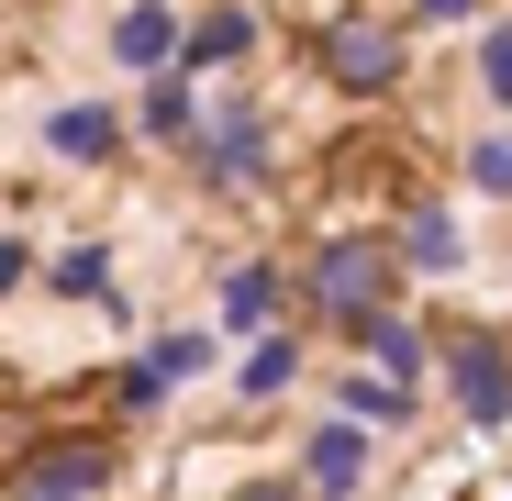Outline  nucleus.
I'll use <instances>...</instances> for the list:
<instances>
[{
  "label": "nucleus",
  "mask_w": 512,
  "mask_h": 501,
  "mask_svg": "<svg viewBox=\"0 0 512 501\" xmlns=\"http://www.w3.org/2000/svg\"><path fill=\"white\" fill-rule=\"evenodd\" d=\"M412 12H423V23H468L479 0H412Z\"/></svg>",
  "instance_id": "22"
},
{
  "label": "nucleus",
  "mask_w": 512,
  "mask_h": 501,
  "mask_svg": "<svg viewBox=\"0 0 512 501\" xmlns=\"http://www.w3.org/2000/svg\"><path fill=\"white\" fill-rule=\"evenodd\" d=\"M212 179H256V112H223V134H201Z\"/></svg>",
  "instance_id": "15"
},
{
  "label": "nucleus",
  "mask_w": 512,
  "mask_h": 501,
  "mask_svg": "<svg viewBox=\"0 0 512 501\" xmlns=\"http://www.w3.org/2000/svg\"><path fill=\"white\" fill-rule=\"evenodd\" d=\"M446 390H457V412L479 435L512 424V346H501V334H457V346H446Z\"/></svg>",
  "instance_id": "3"
},
{
  "label": "nucleus",
  "mask_w": 512,
  "mask_h": 501,
  "mask_svg": "<svg viewBox=\"0 0 512 501\" xmlns=\"http://www.w3.org/2000/svg\"><path fill=\"white\" fill-rule=\"evenodd\" d=\"M301 479H312L323 501H357V490H368V424H346V412L312 424V435H301Z\"/></svg>",
  "instance_id": "6"
},
{
  "label": "nucleus",
  "mask_w": 512,
  "mask_h": 501,
  "mask_svg": "<svg viewBox=\"0 0 512 501\" xmlns=\"http://www.w3.org/2000/svg\"><path fill=\"white\" fill-rule=\"evenodd\" d=\"M145 368H156L167 390H179V379H201V368H212V334H167V346H156Z\"/></svg>",
  "instance_id": "18"
},
{
  "label": "nucleus",
  "mask_w": 512,
  "mask_h": 501,
  "mask_svg": "<svg viewBox=\"0 0 512 501\" xmlns=\"http://www.w3.org/2000/svg\"><path fill=\"white\" fill-rule=\"evenodd\" d=\"M357 334H368V357H379V379H401V390H412V379H423V334H412V323H401V312H368V323H357Z\"/></svg>",
  "instance_id": "13"
},
{
  "label": "nucleus",
  "mask_w": 512,
  "mask_h": 501,
  "mask_svg": "<svg viewBox=\"0 0 512 501\" xmlns=\"http://www.w3.org/2000/svg\"><path fill=\"white\" fill-rule=\"evenodd\" d=\"M290 379H301V334H256L245 368H234V390H245V401H279Z\"/></svg>",
  "instance_id": "12"
},
{
  "label": "nucleus",
  "mask_w": 512,
  "mask_h": 501,
  "mask_svg": "<svg viewBox=\"0 0 512 501\" xmlns=\"http://www.w3.org/2000/svg\"><path fill=\"white\" fill-rule=\"evenodd\" d=\"M56 301H112V245H67V257L45 268Z\"/></svg>",
  "instance_id": "14"
},
{
  "label": "nucleus",
  "mask_w": 512,
  "mask_h": 501,
  "mask_svg": "<svg viewBox=\"0 0 512 501\" xmlns=\"http://www.w3.org/2000/svg\"><path fill=\"white\" fill-rule=\"evenodd\" d=\"M156 145H190L201 134V101H190V67H167V78H145V112H134Z\"/></svg>",
  "instance_id": "10"
},
{
  "label": "nucleus",
  "mask_w": 512,
  "mask_h": 501,
  "mask_svg": "<svg viewBox=\"0 0 512 501\" xmlns=\"http://www.w3.org/2000/svg\"><path fill=\"white\" fill-rule=\"evenodd\" d=\"M457 245H468V234H457L446 201H412V212H401V257H412V268H457Z\"/></svg>",
  "instance_id": "11"
},
{
  "label": "nucleus",
  "mask_w": 512,
  "mask_h": 501,
  "mask_svg": "<svg viewBox=\"0 0 512 501\" xmlns=\"http://www.w3.org/2000/svg\"><path fill=\"white\" fill-rule=\"evenodd\" d=\"M245 45H256V12H245V0H212V12L179 34V67H234Z\"/></svg>",
  "instance_id": "9"
},
{
  "label": "nucleus",
  "mask_w": 512,
  "mask_h": 501,
  "mask_svg": "<svg viewBox=\"0 0 512 501\" xmlns=\"http://www.w3.org/2000/svg\"><path fill=\"white\" fill-rule=\"evenodd\" d=\"M123 479V457L101 446V435H45L23 468H12V490H0V501H101Z\"/></svg>",
  "instance_id": "1"
},
{
  "label": "nucleus",
  "mask_w": 512,
  "mask_h": 501,
  "mask_svg": "<svg viewBox=\"0 0 512 501\" xmlns=\"http://www.w3.org/2000/svg\"><path fill=\"white\" fill-rule=\"evenodd\" d=\"M23 279H34V245H23V234H0V301H12Z\"/></svg>",
  "instance_id": "19"
},
{
  "label": "nucleus",
  "mask_w": 512,
  "mask_h": 501,
  "mask_svg": "<svg viewBox=\"0 0 512 501\" xmlns=\"http://www.w3.org/2000/svg\"><path fill=\"white\" fill-rule=\"evenodd\" d=\"M334 401H346V424H401V412H412V390H401V379H379V368H368V379H346Z\"/></svg>",
  "instance_id": "16"
},
{
  "label": "nucleus",
  "mask_w": 512,
  "mask_h": 501,
  "mask_svg": "<svg viewBox=\"0 0 512 501\" xmlns=\"http://www.w3.org/2000/svg\"><path fill=\"white\" fill-rule=\"evenodd\" d=\"M256 501H290V490H256Z\"/></svg>",
  "instance_id": "23"
},
{
  "label": "nucleus",
  "mask_w": 512,
  "mask_h": 501,
  "mask_svg": "<svg viewBox=\"0 0 512 501\" xmlns=\"http://www.w3.org/2000/svg\"><path fill=\"white\" fill-rule=\"evenodd\" d=\"M479 190H512V145H501V134L479 145Z\"/></svg>",
  "instance_id": "21"
},
{
  "label": "nucleus",
  "mask_w": 512,
  "mask_h": 501,
  "mask_svg": "<svg viewBox=\"0 0 512 501\" xmlns=\"http://www.w3.org/2000/svg\"><path fill=\"white\" fill-rule=\"evenodd\" d=\"M479 78H490V90L512 101V34H490V45H479Z\"/></svg>",
  "instance_id": "20"
},
{
  "label": "nucleus",
  "mask_w": 512,
  "mask_h": 501,
  "mask_svg": "<svg viewBox=\"0 0 512 501\" xmlns=\"http://www.w3.org/2000/svg\"><path fill=\"white\" fill-rule=\"evenodd\" d=\"M279 301H290L279 268H234V279H223V334H245V346H256V334H279Z\"/></svg>",
  "instance_id": "8"
},
{
  "label": "nucleus",
  "mask_w": 512,
  "mask_h": 501,
  "mask_svg": "<svg viewBox=\"0 0 512 501\" xmlns=\"http://www.w3.org/2000/svg\"><path fill=\"white\" fill-rule=\"evenodd\" d=\"M45 145H56L67 167H112V156H123V112H112V101H56V112H45Z\"/></svg>",
  "instance_id": "7"
},
{
  "label": "nucleus",
  "mask_w": 512,
  "mask_h": 501,
  "mask_svg": "<svg viewBox=\"0 0 512 501\" xmlns=\"http://www.w3.org/2000/svg\"><path fill=\"white\" fill-rule=\"evenodd\" d=\"M179 12H167V0H123V12L101 23V45H112V67L123 78H167V67H179Z\"/></svg>",
  "instance_id": "5"
},
{
  "label": "nucleus",
  "mask_w": 512,
  "mask_h": 501,
  "mask_svg": "<svg viewBox=\"0 0 512 501\" xmlns=\"http://www.w3.org/2000/svg\"><path fill=\"white\" fill-rule=\"evenodd\" d=\"M156 401H167V379H156L145 357H123V368H112V412L134 424V412H156Z\"/></svg>",
  "instance_id": "17"
},
{
  "label": "nucleus",
  "mask_w": 512,
  "mask_h": 501,
  "mask_svg": "<svg viewBox=\"0 0 512 501\" xmlns=\"http://www.w3.org/2000/svg\"><path fill=\"white\" fill-rule=\"evenodd\" d=\"M390 268H401V257H390V234H334L323 257H312V301H323L334 323H346V334H357V323L379 312Z\"/></svg>",
  "instance_id": "2"
},
{
  "label": "nucleus",
  "mask_w": 512,
  "mask_h": 501,
  "mask_svg": "<svg viewBox=\"0 0 512 501\" xmlns=\"http://www.w3.org/2000/svg\"><path fill=\"white\" fill-rule=\"evenodd\" d=\"M323 67H334V90H357V101H379L390 78H401V34L390 23H323Z\"/></svg>",
  "instance_id": "4"
}]
</instances>
